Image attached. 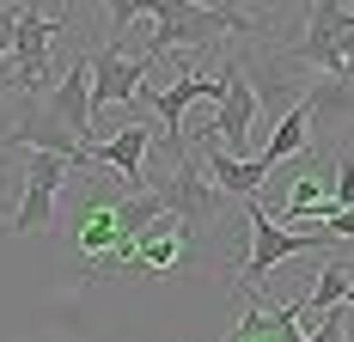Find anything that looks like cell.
I'll use <instances>...</instances> for the list:
<instances>
[{
	"label": "cell",
	"instance_id": "1",
	"mask_svg": "<svg viewBox=\"0 0 354 342\" xmlns=\"http://www.w3.org/2000/svg\"><path fill=\"white\" fill-rule=\"evenodd\" d=\"M147 12L159 19L147 55H165V49L214 55L226 37H263V31H275L263 12H245L239 0H147Z\"/></svg>",
	"mask_w": 354,
	"mask_h": 342
},
{
	"label": "cell",
	"instance_id": "2",
	"mask_svg": "<svg viewBox=\"0 0 354 342\" xmlns=\"http://www.w3.org/2000/svg\"><path fill=\"white\" fill-rule=\"evenodd\" d=\"M62 25H68L62 0H25L19 6V31H12V49H6V68H12L19 92H49V43H55Z\"/></svg>",
	"mask_w": 354,
	"mask_h": 342
},
{
	"label": "cell",
	"instance_id": "3",
	"mask_svg": "<svg viewBox=\"0 0 354 342\" xmlns=\"http://www.w3.org/2000/svg\"><path fill=\"white\" fill-rule=\"evenodd\" d=\"M245 214H250V257L239 263V281H245V287H257V281L275 269V263H287V257H306V251H324V244H330V226H324V233H287L257 196H245Z\"/></svg>",
	"mask_w": 354,
	"mask_h": 342
},
{
	"label": "cell",
	"instance_id": "4",
	"mask_svg": "<svg viewBox=\"0 0 354 342\" xmlns=\"http://www.w3.org/2000/svg\"><path fill=\"white\" fill-rule=\"evenodd\" d=\"M68 171H73L68 153H55V147H25V196H19V214H12V233H19V239L49 233L55 196H62Z\"/></svg>",
	"mask_w": 354,
	"mask_h": 342
},
{
	"label": "cell",
	"instance_id": "5",
	"mask_svg": "<svg viewBox=\"0 0 354 342\" xmlns=\"http://www.w3.org/2000/svg\"><path fill=\"white\" fill-rule=\"evenodd\" d=\"M257 86L239 55H226V73H220V92H214V135L226 141V153H245L250 141V123H257Z\"/></svg>",
	"mask_w": 354,
	"mask_h": 342
},
{
	"label": "cell",
	"instance_id": "6",
	"mask_svg": "<svg viewBox=\"0 0 354 342\" xmlns=\"http://www.w3.org/2000/svg\"><path fill=\"white\" fill-rule=\"evenodd\" d=\"M153 62L159 55H122V43L116 37H104L98 49H92V110L98 104H129L135 92H141V80L153 73Z\"/></svg>",
	"mask_w": 354,
	"mask_h": 342
},
{
	"label": "cell",
	"instance_id": "7",
	"mask_svg": "<svg viewBox=\"0 0 354 342\" xmlns=\"http://www.w3.org/2000/svg\"><path fill=\"white\" fill-rule=\"evenodd\" d=\"M147 147H153V123H129L122 135H110V141H86L80 147V159H92V165H104V171H122V183L129 190H141L147 183ZM73 159V165H80Z\"/></svg>",
	"mask_w": 354,
	"mask_h": 342
},
{
	"label": "cell",
	"instance_id": "8",
	"mask_svg": "<svg viewBox=\"0 0 354 342\" xmlns=\"http://www.w3.org/2000/svg\"><path fill=\"white\" fill-rule=\"evenodd\" d=\"M0 147H55V153L80 159V135L43 104V92H25V110H19V123L0 135Z\"/></svg>",
	"mask_w": 354,
	"mask_h": 342
},
{
	"label": "cell",
	"instance_id": "9",
	"mask_svg": "<svg viewBox=\"0 0 354 342\" xmlns=\"http://www.w3.org/2000/svg\"><path fill=\"white\" fill-rule=\"evenodd\" d=\"M43 104H49L73 135H80V147L92 141V49H86V55H73L68 73L55 80V92H43Z\"/></svg>",
	"mask_w": 354,
	"mask_h": 342
},
{
	"label": "cell",
	"instance_id": "10",
	"mask_svg": "<svg viewBox=\"0 0 354 342\" xmlns=\"http://www.w3.org/2000/svg\"><path fill=\"white\" fill-rule=\"evenodd\" d=\"M269 171H275V159H269V153H257V159L226 153V147H214V153H208V177L226 190V196H239V202L263 190V177H269Z\"/></svg>",
	"mask_w": 354,
	"mask_h": 342
},
{
	"label": "cell",
	"instance_id": "11",
	"mask_svg": "<svg viewBox=\"0 0 354 342\" xmlns=\"http://www.w3.org/2000/svg\"><path fill=\"white\" fill-rule=\"evenodd\" d=\"M306 141H312V104L299 98V104H287L281 116H275V135H269V159L281 165V159H293V153H306Z\"/></svg>",
	"mask_w": 354,
	"mask_h": 342
},
{
	"label": "cell",
	"instance_id": "12",
	"mask_svg": "<svg viewBox=\"0 0 354 342\" xmlns=\"http://www.w3.org/2000/svg\"><path fill=\"white\" fill-rule=\"evenodd\" d=\"M348 281H354V275L342 269L336 257H324V269H318V281H312V294H299V300H293V306H299V318H306V312H324V306H342V300H348Z\"/></svg>",
	"mask_w": 354,
	"mask_h": 342
},
{
	"label": "cell",
	"instance_id": "13",
	"mask_svg": "<svg viewBox=\"0 0 354 342\" xmlns=\"http://www.w3.org/2000/svg\"><path fill=\"white\" fill-rule=\"evenodd\" d=\"M141 12H147V0H104V25H110V37L122 43L129 19H141Z\"/></svg>",
	"mask_w": 354,
	"mask_h": 342
},
{
	"label": "cell",
	"instance_id": "14",
	"mask_svg": "<svg viewBox=\"0 0 354 342\" xmlns=\"http://www.w3.org/2000/svg\"><path fill=\"white\" fill-rule=\"evenodd\" d=\"M12 31H19V0H0V68H6V49H12Z\"/></svg>",
	"mask_w": 354,
	"mask_h": 342
},
{
	"label": "cell",
	"instance_id": "15",
	"mask_svg": "<svg viewBox=\"0 0 354 342\" xmlns=\"http://www.w3.org/2000/svg\"><path fill=\"white\" fill-rule=\"evenodd\" d=\"M336 202L354 208V153H342V165H336Z\"/></svg>",
	"mask_w": 354,
	"mask_h": 342
},
{
	"label": "cell",
	"instance_id": "16",
	"mask_svg": "<svg viewBox=\"0 0 354 342\" xmlns=\"http://www.w3.org/2000/svg\"><path fill=\"white\" fill-rule=\"evenodd\" d=\"M342 306H354V281H348V300H342Z\"/></svg>",
	"mask_w": 354,
	"mask_h": 342
}]
</instances>
